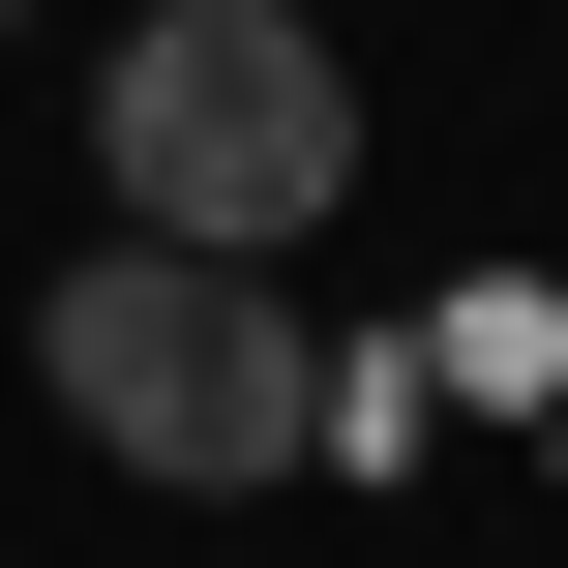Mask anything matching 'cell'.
I'll list each match as a JSON object with an SVG mask.
<instances>
[{"instance_id": "cell-1", "label": "cell", "mask_w": 568, "mask_h": 568, "mask_svg": "<svg viewBox=\"0 0 568 568\" xmlns=\"http://www.w3.org/2000/svg\"><path fill=\"white\" fill-rule=\"evenodd\" d=\"M30 389H60L120 479H180V509H240V479L329 449V359H300V300H270L240 240H90V270L30 300Z\"/></svg>"}, {"instance_id": "cell-2", "label": "cell", "mask_w": 568, "mask_h": 568, "mask_svg": "<svg viewBox=\"0 0 568 568\" xmlns=\"http://www.w3.org/2000/svg\"><path fill=\"white\" fill-rule=\"evenodd\" d=\"M90 180H120V240H329L359 210V60L300 30V0H150L120 60H90Z\"/></svg>"}, {"instance_id": "cell-3", "label": "cell", "mask_w": 568, "mask_h": 568, "mask_svg": "<svg viewBox=\"0 0 568 568\" xmlns=\"http://www.w3.org/2000/svg\"><path fill=\"white\" fill-rule=\"evenodd\" d=\"M0 30H30V0H0Z\"/></svg>"}]
</instances>
